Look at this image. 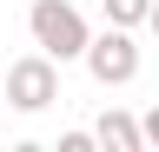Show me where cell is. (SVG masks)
<instances>
[{
  "mask_svg": "<svg viewBox=\"0 0 159 152\" xmlns=\"http://www.w3.org/2000/svg\"><path fill=\"white\" fill-rule=\"evenodd\" d=\"M27 33H33L40 53H53L60 66L86 60V46H93V27H86V13H80L73 0H33L27 7Z\"/></svg>",
  "mask_w": 159,
  "mask_h": 152,
  "instance_id": "cell-1",
  "label": "cell"
},
{
  "mask_svg": "<svg viewBox=\"0 0 159 152\" xmlns=\"http://www.w3.org/2000/svg\"><path fill=\"white\" fill-rule=\"evenodd\" d=\"M139 119H146V145H159V99H152L146 112H139Z\"/></svg>",
  "mask_w": 159,
  "mask_h": 152,
  "instance_id": "cell-7",
  "label": "cell"
},
{
  "mask_svg": "<svg viewBox=\"0 0 159 152\" xmlns=\"http://www.w3.org/2000/svg\"><path fill=\"white\" fill-rule=\"evenodd\" d=\"M93 132H99L106 152H146V119L126 112V106H106V112L93 119Z\"/></svg>",
  "mask_w": 159,
  "mask_h": 152,
  "instance_id": "cell-4",
  "label": "cell"
},
{
  "mask_svg": "<svg viewBox=\"0 0 159 152\" xmlns=\"http://www.w3.org/2000/svg\"><path fill=\"white\" fill-rule=\"evenodd\" d=\"M146 33H152V40H159V0H152V20H146Z\"/></svg>",
  "mask_w": 159,
  "mask_h": 152,
  "instance_id": "cell-8",
  "label": "cell"
},
{
  "mask_svg": "<svg viewBox=\"0 0 159 152\" xmlns=\"http://www.w3.org/2000/svg\"><path fill=\"white\" fill-rule=\"evenodd\" d=\"M99 145V132L93 126H73V132H60V152H93Z\"/></svg>",
  "mask_w": 159,
  "mask_h": 152,
  "instance_id": "cell-6",
  "label": "cell"
},
{
  "mask_svg": "<svg viewBox=\"0 0 159 152\" xmlns=\"http://www.w3.org/2000/svg\"><path fill=\"white\" fill-rule=\"evenodd\" d=\"M99 13H106L113 27H146L152 20V0H99Z\"/></svg>",
  "mask_w": 159,
  "mask_h": 152,
  "instance_id": "cell-5",
  "label": "cell"
},
{
  "mask_svg": "<svg viewBox=\"0 0 159 152\" xmlns=\"http://www.w3.org/2000/svg\"><path fill=\"white\" fill-rule=\"evenodd\" d=\"M53 99H60V60L53 53H27V60L7 66V106L13 112L33 119V112H47Z\"/></svg>",
  "mask_w": 159,
  "mask_h": 152,
  "instance_id": "cell-3",
  "label": "cell"
},
{
  "mask_svg": "<svg viewBox=\"0 0 159 152\" xmlns=\"http://www.w3.org/2000/svg\"><path fill=\"white\" fill-rule=\"evenodd\" d=\"M139 60H146V53H139V27H113L106 20V33H93V46H86L80 66L93 73V86H133Z\"/></svg>",
  "mask_w": 159,
  "mask_h": 152,
  "instance_id": "cell-2",
  "label": "cell"
}]
</instances>
